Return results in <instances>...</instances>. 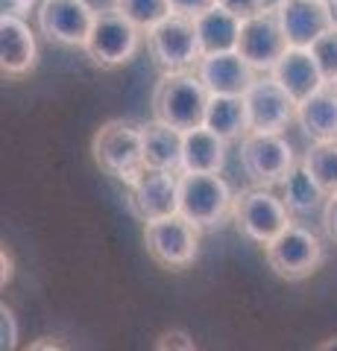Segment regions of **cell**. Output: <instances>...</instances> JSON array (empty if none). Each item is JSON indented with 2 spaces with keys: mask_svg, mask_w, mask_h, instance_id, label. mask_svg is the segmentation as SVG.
Here are the masks:
<instances>
[{
  "mask_svg": "<svg viewBox=\"0 0 337 351\" xmlns=\"http://www.w3.org/2000/svg\"><path fill=\"white\" fill-rule=\"evenodd\" d=\"M209 100H211V94L202 85L197 71L161 73V80L153 88V114L159 123H165L185 135V132L205 126Z\"/></svg>",
  "mask_w": 337,
  "mask_h": 351,
  "instance_id": "1",
  "label": "cell"
},
{
  "mask_svg": "<svg viewBox=\"0 0 337 351\" xmlns=\"http://www.w3.org/2000/svg\"><path fill=\"white\" fill-rule=\"evenodd\" d=\"M91 156L100 164V170L115 176L117 182L132 184L147 173L144 161V138L141 126L132 120H108L91 138Z\"/></svg>",
  "mask_w": 337,
  "mask_h": 351,
  "instance_id": "2",
  "label": "cell"
},
{
  "mask_svg": "<svg viewBox=\"0 0 337 351\" xmlns=\"http://www.w3.org/2000/svg\"><path fill=\"white\" fill-rule=\"evenodd\" d=\"M235 193L220 173L179 176V214L200 232H214L232 217Z\"/></svg>",
  "mask_w": 337,
  "mask_h": 351,
  "instance_id": "3",
  "label": "cell"
},
{
  "mask_svg": "<svg viewBox=\"0 0 337 351\" xmlns=\"http://www.w3.org/2000/svg\"><path fill=\"white\" fill-rule=\"evenodd\" d=\"M232 223L246 240L267 249L281 232L293 226V214L288 211L285 199L270 188H249L235 196Z\"/></svg>",
  "mask_w": 337,
  "mask_h": 351,
  "instance_id": "4",
  "label": "cell"
},
{
  "mask_svg": "<svg viewBox=\"0 0 337 351\" xmlns=\"http://www.w3.org/2000/svg\"><path fill=\"white\" fill-rule=\"evenodd\" d=\"M141 32L132 21H129L124 12H117L115 6H103L97 12L94 29L89 36V44H85V53L89 59L97 64V68H124L135 59V53L141 47Z\"/></svg>",
  "mask_w": 337,
  "mask_h": 351,
  "instance_id": "5",
  "label": "cell"
},
{
  "mask_svg": "<svg viewBox=\"0 0 337 351\" xmlns=\"http://www.w3.org/2000/svg\"><path fill=\"white\" fill-rule=\"evenodd\" d=\"M264 258H267V267L273 269L279 278L302 281L323 267L325 246L308 226L293 223L288 232H281L273 243L264 249Z\"/></svg>",
  "mask_w": 337,
  "mask_h": 351,
  "instance_id": "6",
  "label": "cell"
},
{
  "mask_svg": "<svg viewBox=\"0 0 337 351\" xmlns=\"http://www.w3.org/2000/svg\"><path fill=\"white\" fill-rule=\"evenodd\" d=\"M297 156L285 135H270V132H249L241 141V167L253 188H273L285 184L290 170L297 167Z\"/></svg>",
  "mask_w": 337,
  "mask_h": 351,
  "instance_id": "7",
  "label": "cell"
},
{
  "mask_svg": "<svg viewBox=\"0 0 337 351\" xmlns=\"http://www.w3.org/2000/svg\"><path fill=\"white\" fill-rule=\"evenodd\" d=\"M147 47H150V56L161 68V73L197 71L202 62V47L191 18L170 15L165 24H159L156 29L147 32Z\"/></svg>",
  "mask_w": 337,
  "mask_h": 351,
  "instance_id": "8",
  "label": "cell"
},
{
  "mask_svg": "<svg viewBox=\"0 0 337 351\" xmlns=\"http://www.w3.org/2000/svg\"><path fill=\"white\" fill-rule=\"evenodd\" d=\"M144 246L159 267L185 269L200 255V228L182 214L144 223Z\"/></svg>",
  "mask_w": 337,
  "mask_h": 351,
  "instance_id": "9",
  "label": "cell"
},
{
  "mask_svg": "<svg viewBox=\"0 0 337 351\" xmlns=\"http://www.w3.org/2000/svg\"><path fill=\"white\" fill-rule=\"evenodd\" d=\"M97 12L100 9H94L91 0H41L36 12V24L47 41L85 50Z\"/></svg>",
  "mask_w": 337,
  "mask_h": 351,
  "instance_id": "10",
  "label": "cell"
},
{
  "mask_svg": "<svg viewBox=\"0 0 337 351\" xmlns=\"http://www.w3.org/2000/svg\"><path fill=\"white\" fill-rule=\"evenodd\" d=\"M288 50H290V41L285 36V27H281L276 6H270L261 15L244 21L237 53H241L258 73H273V68L281 62V56H285Z\"/></svg>",
  "mask_w": 337,
  "mask_h": 351,
  "instance_id": "11",
  "label": "cell"
},
{
  "mask_svg": "<svg viewBox=\"0 0 337 351\" xmlns=\"http://www.w3.org/2000/svg\"><path fill=\"white\" fill-rule=\"evenodd\" d=\"M244 103L249 114V132H270V135H281L299 112V103L270 73L258 76L255 85L244 94Z\"/></svg>",
  "mask_w": 337,
  "mask_h": 351,
  "instance_id": "12",
  "label": "cell"
},
{
  "mask_svg": "<svg viewBox=\"0 0 337 351\" xmlns=\"http://www.w3.org/2000/svg\"><path fill=\"white\" fill-rule=\"evenodd\" d=\"M129 205L141 223L179 214V176L165 170H147L129 188Z\"/></svg>",
  "mask_w": 337,
  "mask_h": 351,
  "instance_id": "13",
  "label": "cell"
},
{
  "mask_svg": "<svg viewBox=\"0 0 337 351\" xmlns=\"http://www.w3.org/2000/svg\"><path fill=\"white\" fill-rule=\"evenodd\" d=\"M276 12L281 18V27H285L290 47L311 50L334 27L325 0H279Z\"/></svg>",
  "mask_w": 337,
  "mask_h": 351,
  "instance_id": "14",
  "label": "cell"
},
{
  "mask_svg": "<svg viewBox=\"0 0 337 351\" xmlns=\"http://www.w3.org/2000/svg\"><path fill=\"white\" fill-rule=\"evenodd\" d=\"M197 76L209 88L211 97H244L261 73L235 50V53H217V56H202Z\"/></svg>",
  "mask_w": 337,
  "mask_h": 351,
  "instance_id": "15",
  "label": "cell"
},
{
  "mask_svg": "<svg viewBox=\"0 0 337 351\" xmlns=\"http://www.w3.org/2000/svg\"><path fill=\"white\" fill-rule=\"evenodd\" d=\"M38 62L36 32L21 18H0V71L9 80L27 76Z\"/></svg>",
  "mask_w": 337,
  "mask_h": 351,
  "instance_id": "16",
  "label": "cell"
},
{
  "mask_svg": "<svg viewBox=\"0 0 337 351\" xmlns=\"http://www.w3.org/2000/svg\"><path fill=\"white\" fill-rule=\"evenodd\" d=\"M270 76H273V80L285 88L297 103H305L308 97L317 94L323 85H329L323 71H320L317 59H314V53L305 50V47H290Z\"/></svg>",
  "mask_w": 337,
  "mask_h": 351,
  "instance_id": "17",
  "label": "cell"
},
{
  "mask_svg": "<svg viewBox=\"0 0 337 351\" xmlns=\"http://www.w3.org/2000/svg\"><path fill=\"white\" fill-rule=\"evenodd\" d=\"M141 138H144V161L147 170H165L182 176V147L185 135L165 123H144L141 126Z\"/></svg>",
  "mask_w": 337,
  "mask_h": 351,
  "instance_id": "18",
  "label": "cell"
},
{
  "mask_svg": "<svg viewBox=\"0 0 337 351\" xmlns=\"http://www.w3.org/2000/svg\"><path fill=\"white\" fill-rule=\"evenodd\" d=\"M194 27H197L202 56H217V53H235L237 50L244 21L232 12H226L223 6H214L205 15L194 18Z\"/></svg>",
  "mask_w": 337,
  "mask_h": 351,
  "instance_id": "19",
  "label": "cell"
},
{
  "mask_svg": "<svg viewBox=\"0 0 337 351\" xmlns=\"http://www.w3.org/2000/svg\"><path fill=\"white\" fill-rule=\"evenodd\" d=\"M297 123L314 144H320V141H337V88L332 82L323 85L305 103H299Z\"/></svg>",
  "mask_w": 337,
  "mask_h": 351,
  "instance_id": "20",
  "label": "cell"
},
{
  "mask_svg": "<svg viewBox=\"0 0 337 351\" xmlns=\"http://www.w3.org/2000/svg\"><path fill=\"white\" fill-rule=\"evenodd\" d=\"M226 149H229V141H223L205 126L185 132L182 173H220L226 164Z\"/></svg>",
  "mask_w": 337,
  "mask_h": 351,
  "instance_id": "21",
  "label": "cell"
},
{
  "mask_svg": "<svg viewBox=\"0 0 337 351\" xmlns=\"http://www.w3.org/2000/svg\"><path fill=\"white\" fill-rule=\"evenodd\" d=\"M281 199H285L288 211L297 214V217H305V214H314V211H323L325 202H329V193H325L317 179L305 170V164H297L290 170V176L281 184Z\"/></svg>",
  "mask_w": 337,
  "mask_h": 351,
  "instance_id": "22",
  "label": "cell"
},
{
  "mask_svg": "<svg viewBox=\"0 0 337 351\" xmlns=\"http://www.w3.org/2000/svg\"><path fill=\"white\" fill-rule=\"evenodd\" d=\"M205 129L223 141H244L249 135V114L244 97H211L205 112Z\"/></svg>",
  "mask_w": 337,
  "mask_h": 351,
  "instance_id": "23",
  "label": "cell"
},
{
  "mask_svg": "<svg viewBox=\"0 0 337 351\" xmlns=\"http://www.w3.org/2000/svg\"><path fill=\"white\" fill-rule=\"evenodd\" d=\"M305 170L317 179L320 188L334 196L337 193V141H320V144H311L308 152L302 156Z\"/></svg>",
  "mask_w": 337,
  "mask_h": 351,
  "instance_id": "24",
  "label": "cell"
},
{
  "mask_svg": "<svg viewBox=\"0 0 337 351\" xmlns=\"http://www.w3.org/2000/svg\"><path fill=\"white\" fill-rule=\"evenodd\" d=\"M115 9L124 12L141 32L156 29L173 15L170 0H115Z\"/></svg>",
  "mask_w": 337,
  "mask_h": 351,
  "instance_id": "25",
  "label": "cell"
},
{
  "mask_svg": "<svg viewBox=\"0 0 337 351\" xmlns=\"http://www.w3.org/2000/svg\"><path fill=\"white\" fill-rule=\"evenodd\" d=\"M311 53L320 64L325 82H334L337 80V27H332L329 32H325V36L311 47Z\"/></svg>",
  "mask_w": 337,
  "mask_h": 351,
  "instance_id": "26",
  "label": "cell"
},
{
  "mask_svg": "<svg viewBox=\"0 0 337 351\" xmlns=\"http://www.w3.org/2000/svg\"><path fill=\"white\" fill-rule=\"evenodd\" d=\"M18 337H21V328L15 319V311L3 302L0 304V351H15Z\"/></svg>",
  "mask_w": 337,
  "mask_h": 351,
  "instance_id": "27",
  "label": "cell"
},
{
  "mask_svg": "<svg viewBox=\"0 0 337 351\" xmlns=\"http://www.w3.org/2000/svg\"><path fill=\"white\" fill-rule=\"evenodd\" d=\"M217 6H223L226 12H232L241 21H246V18L261 15L270 6H276V0H217Z\"/></svg>",
  "mask_w": 337,
  "mask_h": 351,
  "instance_id": "28",
  "label": "cell"
},
{
  "mask_svg": "<svg viewBox=\"0 0 337 351\" xmlns=\"http://www.w3.org/2000/svg\"><path fill=\"white\" fill-rule=\"evenodd\" d=\"M153 351H197V346H194V339H191L188 331H182V328H170V331H165L156 339Z\"/></svg>",
  "mask_w": 337,
  "mask_h": 351,
  "instance_id": "29",
  "label": "cell"
},
{
  "mask_svg": "<svg viewBox=\"0 0 337 351\" xmlns=\"http://www.w3.org/2000/svg\"><path fill=\"white\" fill-rule=\"evenodd\" d=\"M217 6V0H170V9H173V15H179V18H200L205 15L209 9Z\"/></svg>",
  "mask_w": 337,
  "mask_h": 351,
  "instance_id": "30",
  "label": "cell"
},
{
  "mask_svg": "<svg viewBox=\"0 0 337 351\" xmlns=\"http://www.w3.org/2000/svg\"><path fill=\"white\" fill-rule=\"evenodd\" d=\"M38 12V0H0V18H21Z\"/></svg>",
  "mask_w": 337,
  "mask_h": 351,
  "instance_id": "31",
  "label": "cell"
},
{
  "mask_svg": "<svg viewBox=\"0 0 337 351\" xmlns=\"http://www.w3.org/2000/svg\"><path fill=\"white\" fill-rule=\"evenodd\" d=\"M323 232L329 234V240L337 243V193L329 196V202L323 208Z\"/></svg>",
  "mask_w": 337,
  "mask_h": 351,
  "instance_id": "32",
  "label": "cell"
},
{
  "mask_svg": "<svg viewBox=\"0 0 337 351\" xmlns=\"http://www.w3.org/2000/svg\"><path fill=\"white\" fill-rule=\"evenodd\" d=\"M24 351H68V348H65L59 339H53V337H41V339H36V343H30Z\"/></svg>",
  "mask_w": 337,
  "mask_h": 351,
  "instance_id": "33",
  "label": "cell"
},
{
  "mask_svg": "<svg viewBox=\"0 0 337 351\" xmlns=\"http://www.w3.org/2000/svg\"><path fill=\"white\" fill-rule=\"evenodd\" d=\"M0 267H3V272H0V284H6L12 281V255H9V249H3L0 252Z\"/></svg>",
  "mask_w": 337,
  "mask_h": 351,
  "instance_id": "34",
  "label": "cell"
},
{
  "mask_svg": "<svg viewBox=\"0 0 337 351\" xmlns=\"http://www.w3.org/2000/svg\"><path fill=\"white\" fill-rule=\"evenodd\" d=\"M314 351H337V337H329V339H323V343L314 348Z\"/></svg>",
  "mask_w": 337,
  "mask_h": 351,
  "instance_id": "35",
  "label": "cell"
},
{
  "mask_svg": "<svg viewBox=\"0 0 337 351\" xmlns=\"http://www.w3.org/2000/svg\"><path fill=\"white\" fill-rule=\"evenodd\" d=\"M325 6H329L332 21H334V27H337V0H325Z\"/></svg>",
  "mask_w": 337,
  "mask_h": 351,
  "instance_id": "36",
  "label": "cell"
},
{
  "mask_svg": "<svg viewBox=\"0 0 337 351\" xmlns=\"http://www.w3.org/2000/svg\"><path fill=\"white\" fill-rule=\"evenodd\" d=\"M332 85H334V88H337V80H334V82H332Z\"/></svg>",
  "mask_w": 337,
  "mask_h": 351,
  "instance_id": "37",
  "label": "cell"
},
{
  "mask_svg": "<svg viewBox=\"0 0 337 351\" xmlns=\"http://www.w3.org/2000/svg\"><path fill=\"white\" fill-rule=\"evenodd\" d=\"M112 6H115V0H112Z\"/></svg>",
  "mask_w": 337,
  "mask_h": 351,
  "instance_id": "38",
  "label": "cell"
}]
</instances>
